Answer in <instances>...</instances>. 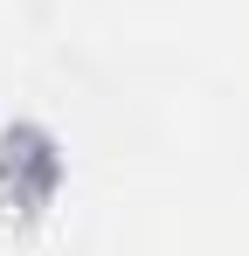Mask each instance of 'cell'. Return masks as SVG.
Returning a JSON list of instances; mask_svg holds the SVG:
<instances>
[{"label":"cell","mask_w":249,"mask_h":256,"mask_svg":"<svg viewBox=\"0 0 249 256\" xmlns=\"http://www.w3.org/2000/svg\"><path fill=\"white\" fill-rule=\"evenodd\" d=\"M56 180V152L35 125H7L0 132V194L7 201H35L42 187Z\"/></svg>","instance_id":"obj_1"}]
</instances>
